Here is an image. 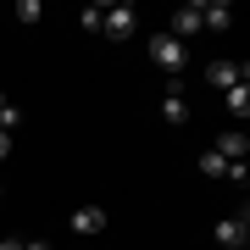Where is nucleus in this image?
I'll return each instance as SVG.
<instances>
[{"mask_svg": "<svg viewBox=\"0 0 250 250\" xmlns=\"http://www.w3.org/2000/svg\"><path fill=\"white\" fill-rule=\"evenodd\" d=\"M150 62H156L161 72H172V78H178V72L189 67V45H178V39H167V34H156V39H150Z\"/></svg>", "mask_w": 250, "mask_h": 250, "instance_id": "nucleus-1", "label": "nucleus"}, {"mask_svg": "<svg viewBox=\"0 0 250 250\" xmlns=\"http://www.w3.org/2000/svg\"><path fill=\"white\" fill-rule=\"evenodd\" d=\"M100 28H106L111 39H128V34L139 28V6H128V0H117V6H106V22H100Z\"/></svg>", "mask_w": 250, "mask_h": 250, "instance_id": "nucleus-2", "label": "nucleus"}, {"mask_svg": "<svg viewBox=\"0 0 250 250\" xmlns=\"http://www.w3.org/2000/svg\"><path fill=\"white\" fill-rule=\"evenodd\" d=\"M206 78H211L217 89L228 95L233 83H250V67H245V62H211V67H206Z\"/></svg>", "mask_w": 250, "mask_h": 250, "instance_id": "nucleus-3", "label": "nucleus"}, {"mask_svg": "<svg viewBox=\"0 0 250 250\" xmlns=\"http://www.w3.org/2000/svg\"><path fill=\"white\" fill-rule=\"evenodd\" d=\"M195 34H200V6H178V11H172V28H167V39L189 45Z\"/></svg>", "mask_w": 250, "mask_h": 250, "instance_id": "nucleus-4", "label": "nucleus"}, {"mask_svg": "<svg viewBox=\"0 0 250 250\" xmlns=\"http://www.w3.org/2000/svg\"><path fill=\"white\" fill-rule=\"evenodd\" d=\"M245 239H250L245 217H223V223H217V245H223V250H245Z\"/></svg>", "mask_w": 250, "mask_h": 250, "instance_id": "nucleus-5", "label": "nucleus"}, {"mask_svg": "<svg viewBox=\"0 0 250 250\" xmlns=\"http://www.w3.org/2000/svg\"><path fill=\"white\" fill-rule=\"evenodd\" d=\"M72 233H106V211L100 206H78L72 211Z\"/></svg>", "mask_w": 250, "mask_h": 250, "instance_id": "nucleus-6", "label": "nucleus"}, {"mask_svg": "<svg viewBox=\"0 0 250 250\" xmlns=\"http://www.w3.org/2000/svg\"><path fill=\"white\" fill-rule=\"evenodd\" d=\"M211 150H217V156H223V161H245V150H250V139L239 134V128H228V134H223V139H217V145H211Z\"/></svg>", "mask_w": 250, "mask_h": 250, "instance_id": "nucleus-7", "label": "nucleus"}, {"mask_svg": "<svg viewBox=\"0 0 250 250\" xmlns=\"http://www.w3.org/2000/svg\"><path fill=\"white\" fill-rule=\"evenodd\" d=\"M161 117H167L172 128H178V123H189V100H184L178 89H167V95H161Z\"/></svg>", "mask_w": 250, "mask_h": 250, "instance_id": "nucleus-8", "label": "nucleus"}, {"mask_svg": "<svg viewBox=\"0 0 250 250\" xmlns=\"http://www.w3.org/2000/svg\"><path fill=\"white\" fill-rule=\"evenodd\" d=\"M223 106H228V117H239V123H245V117H250V83H233V89L223 95Z\"/></svg>", "mask_w": 250, "mask_h": 250, "instance_id": "nucleus-9", "label": "nucleus"}, {"mask_svg": "<svg viewBox=\"0 0 250 250\" xmlns=\"http://www.w3.org/2000/svg\"><path fill=\"white\" fill-rule=\"evenodd\" d=\"M17 123H22V111L11 106L6 95H0V134H17Z\"/></svg>", "mask_w": 250, "mask_h": 250, "instance_id": "nucleus-10", "label": "nucleus"}, {"mask_svg": "<svg viewBox=\"0 0 250 250\" xmlns=\"http://www.w3.org/2000/svg\"><path fill=\"white\" fill-rule=\"evenodd\" d=\"M223 167H228V161L217 150H200V172H206V178H223Z\"/></svg>", "mask_w": 250, "mask_h": 250, "instance_id": "nucleus-11", "label": "nucleus"}, {"mask_svg": "<svg viewBox=\"0 0 250 250\" xmlns=\"http://www.w3.org/2000/svg\"><path fill=\"white\" fill-rule=\"evenodd\" d=\"M39 17H45L39 0H17V22H39Z\"/></svg>", "mask_w": 250, "mask_h": 250, "instance_id": "nucleus-12", "label": "nucleus"}, {"mask_svg": "<svg viewBox=\"0 0 250 250\" xmlns=\"http://www.w3.org/2000/svg\"><path fill=\"white\" fill-rule=\"evenodd\" d=\"M89 34H100V22H106V6H83V17H78Z\"/></svg>", "mask_w": 250, "mask_h": 250, "instance_id": "nucleus-13", "label": "nucleus"}, {"mask_svg": "<svg viewBox=\"0 0 250 250\" xmlns=\"http://www.w3.org/2000/svg\"><path fill=\"white\" fill-rule=\"evenodd\" d=\"M223 178H233V184L245 189V184H250V167H245V161H228V167H223Z\"/></svg>", "mask_w": 250, "mask_h": 250, "instance_id": "nucleus-14", "label": "nucleus"}, {"mask_svg": "<svg viewBox=\"0 0 250 250\" xmlns=\"http://www.w3.org/2000/svg\"><path fill=\"white\" fill-rule=\"evenodd\" d=\"M11 156V134H0V161H6Z\"/></svg>", "mask_w": 250, "mask_h": 250, "instance_id": "nucleus-15", "label": "nucleus"}, {"mask_svg": "<svg viewBox=\"0 0 250 250\" xmlns=\"http://www.w3.org/2000/svg\"><path fill=\"white\" fill-rule=\"evenodd\" d=\"M22 250H50V245L45 239H22Z\"/></svg>", "mask_w": 250, "mask_h": 250, "instance_id": "nucleus-16", "label": "nucleus"}, {"mask_svg": "<svg viewBox=\"0 0 250 250\" xmlns=\"http://www.w3.org/2000/svg\"><path fill=\"white\" fill-rule=\"evenodd\" d=\"M0 250H22V239H0Z\"/></svg>", "mask_w": 250, "mask_h": 250, "instance_id": "nucleus-17", "label": "nucleus"}, {"mask_svg": "<svg viewBox=\"0 0 250 250\" xmlns=\"http://www.w3.org/2000/svg\"><path fill=\"white\" fill-rule=\"evenodd\" d=\"M0 195H6V189H0Z\"/></svg>", "mask_w": 250, "mask_h": 250, "instance_id": "nucleus-18", "label": "nucleus"}]
</instances>
